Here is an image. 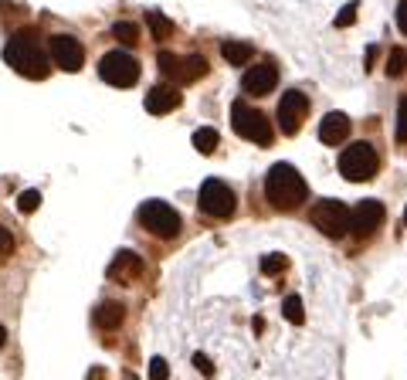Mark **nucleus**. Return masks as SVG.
Here are the masks:
<instances>
[{
  "label": "nucleus",
  "mask_w": 407,
  "mask_h": 380,
  "mask_svg": "<svg viewBox=\"0 0 407 380\" xmlns=\"http://www.w3.org/2000/svg\"><path fill=\"white\" fill-rule=\"evenodd\" d=\"M3 61L17 72V75H24V79H48V72H51V58H48V51L41 48V38L38 31H21V34H14L7 48H3Z\"/></svg>",
  "instance_id": "obj_1"
},
{
  "label": "nucleus",
  "mask_w": 407,
  "mask_h": 380,
  "mask_svg": "<svg viewBox=\"0 0 407 380\" xmlns=\"http://www.w3.org/2000/svg\"><path fill=\"white\" fill-rule=\"evenodd\" d=\"M306 180L292 163H275L265 177V197L275 211H295L306 201Z\"/></svg>",
  "instance_id": "obj_2"
},
{
  "label": "nucleus",
  "mask_w": 407,
  "mask_h": 380,
  "mask_svg": "<svg viewBox=\"0 0 407 380\" xmlns=\"http://www.w3.org/2000/svg\"><path fill=\"white\" fill-rule=\"evenodd\" d=\"M231 126L248 143L272 146V126H268V119L258 109H251L248 102H231Z\"/></svg>",
  "instance_id": "obj_3"
},
{
  "label": "nucleus",
  "mask_w": 407,
  "mask_h": 380,
  "mask_svg": "<svg viewBox=\"0 0 407 380\" xmlns=\"http://www.w3.org/2000/svg\"><path fill=\"white\" fill-rule=\"evenodd\" d=\"M99 75H102V82L112 85V88H132L139 82V61L129 51L116 48V51H109L99 61Z\"/></svg>",
  "instance_id": "obj_4"
},
{
  "label": "nucleus",
  "mask_w": 407,
  "mask_h": 380,
  "mask_svg": "<svg viewBox=\"0 0 407 380\" xmlns=\"http://www.w3.org/2000/svg\"><path fill=\"white\" fill-rule=\"evenodd\" d=\"M309 221L323 231L326 238H343L350 234V208L343 201H316L312 211H309Z\"/></svg>",
  "instance_id": "obj_5"
},
{
  "label": "nucleus",
  "mask_w": 407,
  "mask_h": 380,
  "mask_svg": "<svg viewBox=\"0 0 407 380\" xmlns=\"http://www.w3.org/2000/svg\"><path fill=\"white\" fill-rule=\"evenodd\" d=\"M377 167H380L377 150L366 146V143H353V146H346V150L339 153V173H343L346 180H353V183L370 180V177L377 173Z\"/></svg>",
  "instance_id": "obj_6"
},
{
  "label": "nucleus",
  "mask_w": 407,
  "mask_h": 380,
  "mask_svg": "<svg viewBox=\"0 0 407 380\" xmlns=\"http://www.w3.org/2000/svg\"><path fill=\"white\" fill-rule=\"evenodd\" d=\"M139 224L153 231L157 238H177L180 234V214L173 211L166 201H146L139 208Z\"/></svg>",
  "instance_id": "obj_7"
},
{
  "label": "nucleus",
  "mask_w": 407,
  "mask_h": 380,
  "mask_svg": "<svg viewBox=\"0 0 407 380\" xmlns=\"http://www.w3.org/2000/svg\"><path fill=\"white\" fill-rule=\"evenodd\" d=\"M197 204H201V211L210 214V217H231L238 201H235V190H231L224 180L210 177V180H204V183H201Z\"/></svg>",
  "instance_id": "obj_8"
},
{
  "label": "nucleus",
  "mask_w": 407,
  "mask_h": 380,
  "mask_svg": "<svg viewBox=\"0 0 407 380\" xmlns=\"http://www.w3.org/2000/svg\"><path fill=\"white\" fill-rule=\"evenodd\" d=\"M160 72L166 79H173V82H194V79L207 75V61H204L201 54L177 58V54H170V51H160Z\"/></svg>",
  "instance_id": "obj_9"
},
{
  "label": "nucleus",
  "mask_w": 407,
  "mask_h": 380,
  "mask_svg": "<svg viewBox=\"0 0 407 380\" xmlns=\"http://www.w3.org/2000/svg\"><path fill=\"white\" fill-rule=\"evenodd\" d=\"M48 58H51V65H58L61 72H81V65H85V48H81L75 38H68V34H54V38L48 41Z\"/></svg>",
  "instance_id": "obj_10"
},
{
  "label": "nucleus",
  "mask_w": 407,
  "mask_h": 380,
  "mask_svg": "<svg viewBox=\"0 0 407 380\" xmlns=\"http://www.w3.org/2000/svg\"><path fill=\"white\" fill-rule=\"evenodd\" d=\"M306 112H309V99L299 88H288L282 99H279V126H282V132H288V136L299 132Z\"/></svg>",
  "instance_id": "obj_11"
},
{
  "label": "nucleus",
  "mask_w": 407,
  "mask_h": 380,
  "mask_svg": "<svg viewBox=\"0 0 407 380\" xmlns=\"http://www.w3.org/2000/svg\"><path fill=\"white\" fill-rule=\"evenodd\" d=\"M384 204L380 201H360L353 211H350V231L357 238H370L380 224H384Z\"/></svg>",
  "instance_id": "obj_12"
},
{
  "label": "nucleus",
  "mask_w": 407,
  "mask_h": 380,
  "mask_svg": "<svg viewBox=\"0 0 407 380\" xmlns=\"http://www.w3.org/2000/svg\"><path fill=\"white\" fill-rule=\"evenodd\" d=\"M241 85H244V92H248V95H268V92L279 85V68H275L272 61H258L255 68H248V72H244Z\"/></svg>",
  "instance_id": "obj_13"
},
{
  "label": "nucleus",
  "mask_w": 407,
  "mask_h": 380,
  "mask_svg": "<svg viewBox=\"0 0 407 380\" xmlns=\"http://www.w3.org/2000/svg\"><path fill=\"white\" fill-rule=\"evenodd\" d=\"M143 106H146L150 116H166V112H173V109L180 106V92H177L173 85H153V88L146 92Z\"/></svg>",
  "instance_id": "obj_14"
},
{
  "label": "nucleus",
  "mask_w": 407,
  "mask_h": 380,
  "mask_svg": "<svg viewBox=\"0 0 407 380\" xmlns=\"http://www.w3.org/2000/svg\"><path fill=\"white\" fill-rule=\"evenodd\" d=\"M139 275H143V258L136 252H119L112 258V265H109V279L112 282H132Z\"/></svg>",
  "instance_id": "obj_15"
},
{
  "label": "nucleus",
  "mask_w": 407,
  "mask_h": 380,
  "mask_svg": "<svg viewBox=\"0 0 407 380\" xmlns=\"http://www.w3.org/2000/svg\"><path fill=\"white\" fill-rule=\"evenodd\" d=\"M346 136H350V116L346 112H329L319 123V139L326 146H339Z\"/></svg>",
  "instance_id": "obj_16"
},
{
  "label": "nucleus",
  "mask_w": 407,
  "mask_h": 380,
  "mask_svg": "<svg viewBox=\"0 0 407 380\" xmlns=\"http://www.w3.org/2000/svg\"><path fill=\"white\" fill-rule=\"evenodd\" d=\"M122 319H126V309H122V302H102V306L95 309V326H99V330H106V333L119 330Z\"/></svg>",
  "instance_id": "obj_17"
},
{
  "label": "nucleus",
  "mask_w": 407,
  "mask_h": 380,
  "mask_svg": "<svg viewBox=\"0 0 407 380\" xmlns=\"http://www.w3.org/2000/svg\"><path fill=\"white\" fill-rule=\"evenodd\" d=\"M221 54H224L228 65H244L248 58H255V48L248 41H224L221 44Z\"/></svg>",
  "instance_id": "obj_18"
},
{
  "label": "nucleus",
  "mask_w": 407,
  "mask_h": 380,
  "mask_svg": "<svg viewBox=\"0 0 407 380\" xmlns=\"http://www.w3.org/2000/svg\"><path fill=\"white\" fill-rule=\"evenodd\" d=\"M146 24H150V31H153V38H157V41H166V38L173 34V24L163 17L160 10H146Z\"/></svg>",
  "instance_id": "obj_19"
},
{
  "label": "nucleus",
  "mask_w": 407,
  "mask_h": 380,
  "mask_svg": "<svg viewBox=\"0 0 407 380\" xmlns=\"http://www.w3.org/2000/svg\"><path fill=\"white\" fill-rule=\"evenodd\" d=\"M194 150L204 153V157L214 153V150H217V129H210V126L197 129V132H194Z\"/></svg>",
  "instance_id": "obj_20"
},
{
  "label": "nucleus",
  "mask_w": 407,
  "mask_h": 380,
  "mask_svg": "<svg viewBox=\"0 0 407 380\" xmlns=\"http://www.w3.org/2000/svg\"><path fill=\"white\" fill-rule=\"evenodd\" d=\"M112 38L119 44H136L139 41V28H136L132 21H116V24H112Z\"/></svg>",
  "instance_id": "obj_21"
},
{
  "label": "nucleus",
  "mask_w": 407,
  "mask_h": 380,
  "mask_svg": "<svg viewBox=\"0 0 407 380\" xmlns=\"http://www.w3.org/2000/svg\"><path fill=\"white\" fill-rule=\"evenodd\" d=\"M282 312H285V319L288 323H306V309H302V299L299 296H285V302H282Z\"/></svg>",
  "instance_id": "obj_22"
},
{
  "label": "nucleus",
  "mask_w": 407,
  "mask_h": 380,
  "mask_svg": "<svg viewBox=\"0 0 407 380\" xmlns=\"http://www.w3.org/2000/svg\"><path fill=\"white\" fill-rule=\"evenodd\" d=\"M407 72V48H394L387 61V79H401Z\"/></svg>",
  "instance_id": "obj_23"
},
{
  "label": "nucleus",
  "mask_w": 407,
  "mask_h": 380,
  "mask_svg": "<svg viewBox=\"0 0 407 380\" xmlns=\"http://www.w3.org/2000/svg\"><path fill=\"white\" fill-rule=\"evenodd\" d=\"M285 268H288V258L285 254H265L261 258V272L265 275H282Z\"/></svg>",
  "instance_id": "obj_24"
},
{
  "label": "nucleus",
  "mask_w": 407,
  "mask_h": 380,
  "mask_svg": "<svg viewBox=\"0 0 407 380\" xmlns=\"http://www.w3.org/2000/svg\"><path fill=\"white\" fill-rule=\"evenodd\" d=\"M38 208H41V190H24L17 197V211L21 214H34Z\"/></svg>",
  "instance_id": "obj_25"
},
{
  "label": "nucleus",
  "mask_w": 407,
  "mask_h": 380,
  "mask_svg": "<svg viewBox=\"0 0 407 380\" xmlns=\"http://www.w3.org/2000/svg\"><path fill=\"white\" fill-rule=\"evenodd\" d=\"M397 139L407 143V95L397 102Z\"/></svg>",
  "instance_id": "obj_26"
},
{
  "label": "nucleus",
  "mask_w": 407,
  "mask_h": 380,
  "mask_svg": "<svg viewBox=\"0 0 407 380\" xmlns=\"http://www.w3.org/2000/svg\"><path fill=\"white\" fill-rule=\"evenodd\" d=\"M166 377H170L166 360H163V357H153V360H150V380H166Z\"/></svg>",
  "instance_id": "obj_27"
},
{
  "label": "nucleus",
  "mask_w": 407,
  "mask_h": 380,
  "mask_svg": "<svg viewBox=\"0 0 407 380\" xmlns=\"http://www.w3.org/2000/svg\"><path fill=\"white\" fill-rule=\"evenodd\" d=\"M357 21V3H346L339 14H336V28H350Z\"/></svg>",
  "instance_id": "obj_28"
},
{
  "label": "nucleus",
  "mask_w": 407,
  "mask_h": 380,
  "mask_svg": "<svg viewBox=\"0 0 407 380\" xmlns=\"http://www.w3.org/2000/svg\"><path fill=\"white\" fill-rule=\"evenodd\" d=\"M194 367L201 370L204 377H214V363H210V360H207L204 353H194Z\"/></svg>",
  "instance_id": "obj_29"
},
{
  "label": "nucleus",
  "mask_w": 407,
  "mask_h": 380,
  "mask_svg": "<svg viewBox=\"0 0 407 380\" xmlns=\"http://www.w3.org/2000/svg\"><path fill=\"white\" fill-rule=\"evenodd\" d=\"M10 248H14V234H10V231L0 224V254H7Z\"/></svg>",
  "instance_id": "obj_30"
},
{
  "label": "nucleus",
  "mask_w": 407,
  "mask_h": 380,
  "mask_svg": "<svg viewBox=\"0 0 407 380\" xmlns=\"http://www.w3.org/2000/svg\"><path fill=\"white\" fill-rule=\"evenodd\" d=\"M397 28L407 34V0H401V3H397Z\"/></svg>",
  "instance_id": "obj_31"
},
{
  "label": "nucleus",
  "mask_w": 407,
  "mask_h": 380,
  "mask_svg": "<svg viewBox=\"0 0 407 380\" xmlns=\"http://www.w3.org/2000/svg\"><path fill=\"white\" fill-rule=\"evenodd\" d=\"M373 58H377V44H370V48H366V54H364V65H366V72L373 68Z\"/></svg>",
  "instance_id": "obj_32"
},
{
  "label": "nucleus",
  "mask_w": 407,
  "mask_h": 380,
  "mask_svg": "<svg viewBox=\"0 0 407 380\" xmlns=\"http://www.w3.org/2000/svg\"><path fill=\"white\" fill-rule=\"evenodd\" d=\"M102 374L106 370H88V380H102Z\"/></svg>",
  "instance_id": "obj_33"
},
{
  "label": "nucleus",
  "mask_w": 407,
  "mask_h": 380,
  "mask_svg": "<svg viewBox=\"0 0 407 380\" xmlns=\"http://www.w3.org/2000/svg\"><path fill=\"white\" fill-rule=\"evenodd\" d=\"M3 343H7V330L0 326V350H3Z\"/></svg>",
  "instance_id": "obj_34"
},
{
  "label": "nucleus",
  "mask_w": 407,
  "mask_h": 380,
  "mask_svg": "<svg viewBox=\"0 0 407 380\" xmlns=\"http://www.w3.org/2000/svg\"><path fill=\"white\" fill-rule=\"evenodd\" d=\"M122 380H139L136 374H122Z\"/></svg>",
  "instance_id": "obj_35"
},
{
  "label": "nucleus",
  "mask_w": 407,
  "mask_h": 380,
  "mask_svg": "<svg viewBox=\"0 0 407 380\" xmlns=\"http://www.w3.org/2000/svg\"><path fill=\"white\" fill-rule=\"evenodd\" d=\"M404 221H407V211H404Z\"/></svg>",
  "instance_id": "obj_36"
}]
</instances>
